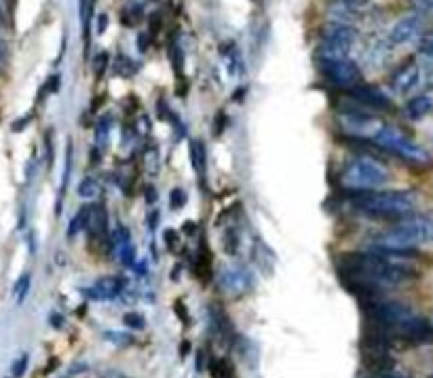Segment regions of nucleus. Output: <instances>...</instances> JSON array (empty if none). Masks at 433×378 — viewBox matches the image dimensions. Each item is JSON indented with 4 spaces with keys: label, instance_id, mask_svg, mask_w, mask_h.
<instances>
[{
    "label": "nucleus",
    "instance_id": "25",
    "mask_svg": "<svg viewBox=\"0 0 433 378\" xmlns=\"http://www.w3.org/2000/svg\"><path fill=\"white\" fill-rule=\"evenodd\" d=\"M186 205V192L182 188H174L169 192V207L172 209H182Z\"/></svg>",
    "mask_w": 433,
    "mask_h": 378
},
{
    "label": "nucleus",
    "instance_id": "19",
    "mask_svg": "<svg viewBox=\"0 0 433 378\" xmlns=\"http://www.w3.org/2000/svg\"><path fill=\"white\" fill-rule=\"evenodd\" d=\"M137 70V66L127 57V55H116V61H114V74H119V77H133Z\"/></svg>",
    "mask_w": 433,
    "mask_h": 378
},
{
    "label": "nucleus",
    "instance_id": "33",
    "mask_svg": "<svg viewBox=\"0 0 433 378\" xmlns=\"http://www.w3.org/2000/svg\"><path fill=\"white\" fill-rule=\"evenodd\" d=\"M176 309H178V317L188 324V313H186V307H182V300L176 302Z\"/></svg>",
    "mask_w": 433,
    "mask_h": 378
},
{
    "label": "nucleus",
    "instance_id": "30",
    "mask_svg": "<svg viewBox=\"0 0 433 378\" xmlns=\"http://www.w3.org/2000/svg\"><path fill=\"white\" fill-rule=\"evenodd\" d=\"M161 13H153L151 15V34H157L161 30Z\"/></svg>",
    "mask_w": 433,
    "mask_h": 378
},
{
    "label": "nucleus",
    "instance_id": "39",
    "mask_svg": "<svg viewBox=\"0 0 433 378\" xmlns=\"http://www.w3.org/2000/svg\"><path fill=\"white\" fill-rule=\"evenodd\" d=\"M5 11H7V0H0V17L5 15Z\"/></svg>",
    "mask_w": 433,
    "mask_h": 378
},
{
    "label": "nucleus",
    "instance_id": "6",
    "mask_svg": "<svg viewBox=\"0 0 433 378\" xmlns=\"http://www.w3.org/2000/svg\"><path fill=\"white\" fill-rule=\"evenodd\" d=\"M383 121L372 116L370 112H342L340 114V127L344 129L347 137H359V139H374L377 133L383 129Z\"/></svg>",
    "mask_w": 433,
    "mask_h": 378
},
{
    "label": "nucleus",
    "instance_id": "36",
    "mask_svg": "<svg viewBox=\"0 0 433 378\" xmlns=\"http://www.w3.org/2000/svg\"><path fill=\"white\" fill-rule=\"evenodd\" d=\"M370 378H406V376H397L393 372H387V374H372Z\"/></svg>",
    "mask_w": 433,
    "mask_h": 378
},
{
    "label": "nucleus",
    "instance_id": "29",
    "mask_svg": "<svg viewBox=\"0 0 433 378\" xmlns=\"http://www.w3.org/2000/svg\"><path fill=\"white\" fill-rule=\"evenodd\" d=\"M104 336H106V338H110L112 342H125V345H131V336L121 334V332H106Z\"/></svg>",
    "mask_w": 433,
    "mask_h": 378
},
{
    "label": "nucleus",
    "instance_id": "8",
    "mask_svg": "<svg viewBox=\"0 0 433 378\" xmlns=\"http://www.w3.org/2000/svg\"><path fill=\"white\" fill-rule=\"evenodd\" d=\"M395 229L402 231L414 245L423 241H433V216L427 213H410L395 222Z\"/></svg>",
    "mask_w": 433,
    "mask_h": 378
},
{
    "label": "nucleus",
    "instance_id": "13",
    "mask_svg": "<svg viewBox=\"0 0 433 378\" xmlns=\"http://www.w3.org/2000/svg\"><path fill=\"white\" fill-rule=\"evenodd\" d=\"M125 292V279L123 277H114V275H108V277H100L89 289H85V294L93 300H114L119 298L121 294Z\"/></svg>",
    "mask_w": 433,
    "mask_h": 378
},
{
    "label": "nucleus",
    "instance_id": "34",
    "mask_svg": "<svg viewBox=\"0 0 433 378\" xmlns=\"http://www.w3.org/2000/svg\"><path fill=\"white\" fill-rule=\"evenodd\" d=\"M137 47H139V51H146L149 49V34H139L137 36Z\"/></svg>",
    "mask_w": 433,
    "mask_h": 378
},
{
    "label": "nucleus",
    "instance_id": "12",
    "mask_svg": "<svg viewBox=\"0 0 433 378\" xmlns=\"http://www.w3.org/2000/svg\"><path fill=\"white\" fill-rule=\"evenodd\" d=\"M420 66L416 59H408L406 63H402L395 72H393V77H391V87L393 91L397 93H406V91H412L418 81H420Z\"/></svg>",
    "mask_w": 433,
    "mask_h": 378
},
{
    "label": "nucleus",
    "instance_id": "18",
    "mask_svg": "<svg viewBox=\"0 0 433 378\" xmlns=\"http://www.w3.org/2000/svg\"><path fill=\"white\" fill-rule=\"evenodd\" d=\"M77 190H79V197H81V199H96V197L100 195L102 186H100L98 180H93V178H85V180H81V184H79Z\"/></svg>",
    "mask_w": 433,
    "mask_h": 378
},
{
    "label": "nucleus",
    "instance_id": "5",
    "mask_svg": "<svg viewBox=\"0 0 433 378\" xmlns=\"http://www.w3.org/2000/svg\"><path fill=\"white\" fill-rule=\"evenodd\" d=\"M355 38H357V32L351 28V26H332L319 49H317V55L321 61H340V59H347L353 45H355Z\"/></svg>",
    "mask_w": 433,
    "mask_h": 378
},
{
    "label": "nucleus",
    "instance_id": "20",
    "mask_svg": "<svg viewBox=\"0 0 433 378\" xmlns=\"http://www.w3.org/2000/svg\"><path fill=\"white\" fill-rule=\"evenodd\" d=\"M139 17H142V7L139 5H129L121 13V20H123L125 26H135V22H139Z\"/></svg>",
    "mask_w": 433,
    "mask_h": 378
},
{
    "label": "nucleus",
    "instance_id": "28",
    "mask_svg": "<svg viewBox=\"0 0 433 378\" xmlns=\"http://www.w3.org/2000/svg\"><path fill=\"white\" fill-rule=\"evenodd\" d=\"M26 368H28V357L24 355V357H20L15 363H13V378H22L24 376V372H26Z\"/></svg>",
    "mask_w": 433,
    "mask_h": 378
},
{
    "label": "nucleus",
    "instance_id": "7",
    "mask_svg": "<svg viewBox=\"0 0 433 378\" xmlns=\"http://www.w3.org/2000/svg\"><path fill=\"white\" fill-rule=\"evenodd\" d=\"M324 79L336 87H357L362 81V70L357 68L351 59H340V61H321L319 63Z\"/></svg>",
    "mask_w": 433,
    "mask_h": 378
},
{
    "label": "nucleus",
    "instance_id": "2",
    "mask_svg": "<svg viewBox=\"0 0 433 378\" xmlns=\"http://www.w3.org/2000/svg\"><path fill=\"white\" fill-rule=\"evenodd\" d=\"M351 205L372 218L402 220L410 216L416 207V195L412 190H383V192H355L351 197Z\"/></svg>",
    "mask_w": 433,
    "mask_h": 378
},
{
    "label": "nucleus",
    "instance_id": "37",
    "mask_svg": "<svg viewBox=\"0 0 433 378\" xmlns=\"http://www.w3.org/2000/svg\"><path fill=\"white\" fill-rule=\"evenodd\" d=\"M188 351H190V342H182V347H180V357H186L188 355Z\"/></svg>",
    "mask_w": 433,
    "mask_h": 378
},
{
    "label": "nucleus",
    "instance_id": "38",
    "mask_svg": "<svg viewBox=\"0 0 433 378\" xmlns=\"http://www.w3.org/2000/svg\"><path fill=\"white\" fill-rule=\"evenodd\" d=\"M146 192H149V195H146V199H149V203H151V201L155 203V201H157V195H155V188L151 186V188H149Z\"/></svg>",
    "mask_w": 433,
    "mask_h": 378
},
{
    "label": "nucleus",
    "instance_id": "31",
    "mask_svg": "<svg viewBox=\"0 0 433 378\" xmlns=\"http://www.w3.org/2000/svg\"><path fill=\"white\" fill-rule=\"evenodd\" d=\"M106 28H108V15H106V13H102V15L98 17L96 32H98V34H104V32H106Z\"/></svg>",
    "mask_w": 433,
    "mask_h": 378
},
{
    "label": "nucleus",
    "instance_id": "3",
    "mask_svg": "<svg viewBox=\"0 0 433 378\" xmlns=\"http://www.w3.org/2000/svg\"><path fill=\"white\" fill-rule=\"evenodd\" d=\"M387 182H389V172L372 157L351 159L340 172V184L355 192L377 190Z\"/></svg>",
    "mask_w": 433,
    "mask_h": 378
},
{
    "label": "nucleus",
    "instance_id": "23",
    "mask_svg": "<svg viewBox=\"0 0 433 378\" xmlns=\"http://www.w3.org/2000/svg\"><path fill=\"white\" fill-rule=\"evenodd\" d=\"M418 53L425 55L427 59H433V32L420 36V43H418Z\"/></svg>",
    "mask_w": 433,
    "mask_h": 378
},
{
    "label": "nucleus",
    "instance_id": "1",
    "mask_svg": "<svg viewBox=\"0 0 433 378\" xmlns=\"http://www.w3.org/2000/svg\"><path fill=\"white\" fill-rule=\"evenodd\" d=\"M338 271L344 281L368 283L372 287H395L416 277V271L404 260L385 258L381 254H349L338 260Z\"/></svg>",
    "mask_w": 433,
    "mask_h": 378
},
{
    "label": "nucleus",
    "instance_id": "27",
    "mask_svg": "<svg viewBox=\"0 0 433 378\" xmlns=\"http://www.w3.org/2000/svg\"><path fill=\"white\" fill-rule=\"evenodd\" d=\"M93 68H96V74H98V77H104V72H106V68H108V53H106V51H102V53L98 55Z\"/></svg>",
    "mask_w": 433,
    "mask_h": 378
},
{
    "label": "nucleus",
    "instance_id": "14",
    "mask_svg": "<svg viewBox=\"0 0 433 378\" xmlns=\"http://www.w3.org/2000/svg\"><path fill=\"white\" fill-rule=\"evenodd\" d=\"M404 112H406L408 119H412V121H420V119H425L429 112H433V98L427 96V93L416 96V98H412V100L406 104Z\"/></svg>",
    "mask_w": 433,
    "mask_h": 378
},
{
    "label": "nucleus",
    "instance_id": "24",
    "mask_svg": "<svg viewBox=\"0 0 433 378\" xmlns=\"http://www.w3.org/2000/svg\"><path fill=\"white\" fill-rule=\"evenodd\" d=\"M237 250H239V237L235 235V229H231V231L225 235V252H227L229 256H235Z\"/></svg>",
    "mask_w": 433,
    "mask_h": 378
},
{
    "label": "nucleus",
    "instance_id": "4",
    "mask_svg": "<svg viewBox=\"0 0 433 378\" xmlns=\"http://www.w3.org/2000/svg\"><path fill=\"white\" fill-rule=\"evenodd\" d=\"M372 142L381 150H385V153L397 155V157H402L404 161H408L412 165H427L431 161L429 153L420 144H416L412 137H408L406 133H402L400 129H395L387 123L383 125V129L377 133V137Z\"/></svg>",
    "mask_w": 433,
    "mask_h": 378
},
{
    "label": "nucleus",
    "instance_id": "11",
    "mask_svg": "<svg viewBox=\"0 0 433 378\" xmlns=\"http://www.w3.org/2000/svg\"><path fill=\"white\" fill-rule=\"evenodd\" d=\"M420 34H423V17L420 15H406L393 26L389 40L393 45H410L416 38H420Z\"/></svg>",
    "mask_w": 433,
    "mask_h": 378
},
{
    "label": "nucleus",
    "instance_id": "32",
    "mask_svg": "<svg viewBox=\"0 0 433 378\" xmlns=\"http://www.w3.org/2000/svg\"><path fill=\"white\" fill-rule=\"evenodd\" d=\"M165 241H167L169 250H174L176 243H178V235H176V231H165Z\"/></svg>",
    "mask_w": 433,
    "mask_h": 378
},
{
    "label": "nucleus",
    "instance_id": "22",
    "mask_svg": "<svg viewBox=\"0 0 433 378\" xmlns=\"http://www.w3.org/2000/svg\"><path fill=\"white\" fill-rule=\"evenodd\" d=\"M116 254H119V258H121V262H123L125 266H133V264H135V250H133V245H131V243H127V245L119 248V250H116Z\"/></svg>",
    "mask_w": 433,
    "mask_h": 378
},
{
    "label": "nucleus",
    "instance_id": "10",
    "mask_svg": "<svg viewBox=\"0 0 433 378\" xmlns=\"http://www.w3.org/2000/svg\"><path fill=\"white\" fill-rule=\"evenodd\" d=\"M349 96L357 104H362L364 108H370V110H391L393 108L391 98L374 85H357L349 91Z\"/></svg>",
    "mask_w": 433,
    "mask_h": 378
},
{
    "label": "nucleus",
    "instance_id": "26",
    "mask_svg": "<svg viewBox=\"0 0 433 378\" xmlns=\"http://www.w3.org/2000/svg\"><path fill=\"white\" fill-rule=\"evenodd\" d=\"M28 287H30V275H22V279L15 283V294H17V298L20 300H24L26 298V294H28Z\"/></svg>",
    "mask_w": 433,
    "mask_h": 378
},
{
    "label": "nucleus",
    "instance_id": "9",
    "mask_svg": "<svg viewBox=\"0 0 433 378\" xmlns=\"http://www.w3.org/2000/svg\"><path fill=\"white\" fill-rule=\"evenodd\" d=\"M220 287L231 294V296H243L254 287V279L252 273L248 271V266L243 264H229L220 271L218 275Z\"/></svg>",
    "mask_w": 433,
    "mask_h": 378
},
{
    "label": "nucleus",
    "instance_id": "17",
    "mask_svg": "<svg viewBox=\"0 0 433 378\" xmlns=\"http://www.w3.org/2000/svg\"><path fill=\"white\" fill-rule=\"evenodd\" d=\"M108 139H110V116L100 119L98 127H96V144L100 150L108 148Z\"/></svg>",
    "mask_w": 433,
    "mask_h": 378
},
{
    "label": "nucleus",
    "instance_id": "16",
    "mask_svg": "<svg viewBox=\"0 0 433 378\" xmlns=\"http://www.w3.org/2000/svg\"><path fill=\"white\" fill-rule=\"evenodd\" d=\"M188 150H190V161H192L195 172H197L199 176L205 174V146H203L201 142L192 139L190 146H188Z\"/></svg>",
    "mask_w": 433,
    "mask_h": 378
},
{
    "label": "nucleus",
    "instance_id": "35",
    "mask_svg": "<svg viewBox=\"0 0 433 378\" xmlns=\"http://www.w3.org/2000/svg\"><path fill=\"white\" fill-rule=\"evenodd\" d=\"M7 55H9L7 45H5V40H3V38H0V66H3V63L7 61Z\"/></svg>",
    "mask_w": 433,
    "mask_h": 378
},
{
    "label": "nucleus",
    "instance_id": "21",
    "mask_svg": "<svg viewBox=\"0 0 433 378\" xmlns=\"http://www.w3.org/2000/svg\"><path fill=\"white\" fill-rule=\"evenodd\" d=\"M123 324H125L127 328H131V330H144V328H146V319H144V317H142L139 313H135V311L125 313Z\"/></svg>",
    "mask_w": 433,
    "mask_h": 378
},
{
    "label": "nucleus",
    "instance_id": "15",
    "mask_svg": "<svg viewBox=\"0 0 433 378\" xmlns=\"http://www.w3.org/2000/svg\"><path fill=\"white\" fill-rule=\"evenodd\" d=\"M268 250L264 248V243L262 241H256L254 243V250H252V258H254V264L262 271V273H266V275H271L273 273V262H268Z\"/></svg>",
    "mask_w": 433,
    "mask_h": 378
}]
</instances>
